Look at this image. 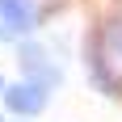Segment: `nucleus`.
Segmentation results:
<instances>
[{
    "mask_svg": "<svg viewBox=\"0 0 122 122\" xmlns=\"http://www.w3.org/2000/svg\"><path fill=\"white\" fill-rule=\"evenodd\" d=\"M4 105H9L13 114H38L42 110V105H46V88L42 84H34V80H30V84H13V88H4Z\"/></svg>",
    "mask_w": 122,
    "mask_h": 122,
    "instance_id": "f257e3e1",
    "label": "nucleus"
},
{
    "mask_svg": "<svg viewBox=\"0 0 122 122\" xmlns=\"http://www.w3.org/2000/svg\"><path fill=\"white\" fill-rule=\"evenodd\" d=\"M0 21L9 25L13 34H25L34 25V4L30 0H0Z\"/></svg>",
    "mask_w": 122,
    "mask_h": 122,
    "instance_id": "f03ea898",
    "label": "nucleus"
},
{
    "mask_svg": "<svg viewBox=\"0 0 122 122\" xmlns=\"http://www.w3.org/2000/svg\"><path fill=\"white\" fill-rule=\"evenodd\" d=\"M0 93H4V80H0Z\"/></svg>",
    "mask_w": 122,
    "mask_h": 122,
    "instance_id": "7ed1b4c3",
    "label": "nucleus"
}]
</instances>
